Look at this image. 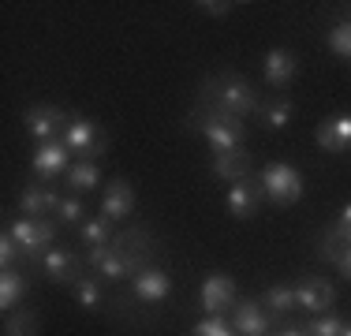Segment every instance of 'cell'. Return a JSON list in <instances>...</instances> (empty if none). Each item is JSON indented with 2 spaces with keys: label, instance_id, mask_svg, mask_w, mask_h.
<instances>
[{
  "label": "cell",
  "instance_id": "obj_1",
  "mask_svg": "<svg viewBox=\"0 0 351 336\" xmlns=\"http://www.w3.org/2000/svg\"><path fill=\"white\" fill-rule=\"evenodd\" d=\"M198 105L210 108V112L243 120V116L258 112V94H254V86H250L243 75L224 71V75H213V79L202 82V90H198Z\"/></svg>",
  "mask_w": 351,
  "mask_h": 336
},
{
  "label": "cell",
  "instance_id": "obj_2",
  "mask_svg": "<svg viewBox=\"0 0 351 336\" xmlns=\"http://www.w3.org/2000/svg\"><path fill=\"white\" fill-rule=\"evenodd\" d=\"M258 183H262V198H269L273 206H295V202L303 198V176L284 161L265 165L262 176H258Z\"/></svg>",
  "mask_w": 351,
  "mask_h": 336
},
{
  "label": "cell",
  "instance_id": "obj_3",
  "mask_svg": "<svg viewBox=\"0 0 351 336\" xmlns=\"http://www.w3.org/2000/svg\"><path fill=\"white\" fill-rule=\"evenodd\" d=\"M60 142L79 157V161H97V157L108 149V139H105L101 123L86 120V116H75V120L68 123V131L60 134Z\"/></svg>",
  "mask_w": 351,
  "mask_h": 336
},
{
  "label": "cell",
  "instance_id": "obj_4",
  "mask_svg": "<svg viewBox=\"0 0 351 336\" xmlns=\"http://www.w3.org/2000/svg\"><path fill=\"white\" fill-rule=\"evenodd\" d=\"M8 232L15 235V243H19L23 258L27 262H41V258L53 250V239H56V224L49 221H34V217H19L15 224H8Z\"/></svg>",
  "mask_w": 351,
  "mask_h": 336
},
{
  "label": "cell",
  "instance_id": "obj_5",
  "mask_svg": "<svg viewBox=\"0 0 351 336\" xmlns=\"http://www.w3.org/2000/svg\"><path fill=\"white\" fill-rule=\"evenodd\" d=\"M112 254H120L123 262L131 265V273H142L149 262H154V254H157V247H154V235H149V228H128V232H116L112 235Z\"/></svg>",
  "mask_w": 351,
  "mask_h": 336
},
{
  "label": "cell",
  "instance_id": "obj_6",
  "mask_svg": "<svg viewBox=\"0 0 351 336\" xmlns=\"http://www.w3.org/2000/svg\"><path fill=\"white\" fill-rule=\"evenodd\" d=\"M202 134L213 146V154H228V149H243L247 128L236 116H221V112H210V108H206L202 112Z\"/></svg>",
  "mask_w": 351,
  "mask_h": 336
},
{
  "label": "cell",
  "instance_id": "obj_7",
  "mask_svg": "<svg viewBox=\"0 0 351 336\" xmlns=\"http://www.w3.org/2000/svg\"><path fill=\"white\" fill-rule=\"evenodd\" d=\"M71 123V116L64 112L60 105H34L27 108V116H23V128H27V134L38 142H56V134H64Z\"/></svg>",
  "mask_w": 351,
  "mask_h": 336
},
{
  "label": "cell",
  "instance_id": "obj_8",
  "mask_svg": "<svg viewBox=\"0 0 351 336\" xmlns=\"http://www.w3.org/2000/svg\"><path fill=\"white\" fill-rule=\"evenodd\" d=\"M30 165H34L38 180L53 183L56 176H68V168H71V149L64 146L60 139H56V142H41V146H34Z\"/></svg>",
  "mask_w": 351,
  "mask_h": 336
},
{
  "label": "cell",
  "instance_id": "obj_9",
  "mask_svg": "<svg viewBox=\"0 0 351 336\" xmlns=\"http://www.w3.org/2000/svg\"><path fill=\"white\" fill-rule=\"evenodd\" d=\"M332 299H337V288H332L329 280H322V276H303V280L295 284V302L299 310H306V314H329Z\"/></svg>",
  "mask_w": 351,
  "mask_h": 336
},
{
  "label": "cell",
  "instance_id": "obj_10",
  "mask_svg": "<svg viewBox=\"0 0 351 336\" xmlns=\"http://www.w3.org/2000/svg\"><path fill=\"white\" fill-rule=\"evenodd\" d=\"M314 142L325 154H348L351 149V112H337V116H329V120H322Z\"/></svg>",
  "mask_w": 351,
  "mask_h": 336
},
{
  "label": "cell",
  "instance_id": "obj_11",
  "mask_svg": "<svg viewBox=\"0 0 351 336\" xmlns=\"http://www.w3.org/2000/svg\"><path fill=\"white\" fill-rule=\"evenodd\" d=\"M56 206H60V195H56L45 180L27 183V187L19 191V213L23 217H34V221H41L45 213H56Z\"/></svg>",
  "mask_w": 351,
  "mask_h": 336
},
{
  "label": "cell",
  "instance_id": "obj_12",
  "mask_svg": "<svg viewBox=\"0 0 351 336\" xmlns=\"http://www.w3.org/2000/svg\"><path fill=\"white\" fill-rule=\"evenodd\" d=\"M213 176L232 183H243V180H254V157L247 149H228V154H213Z\"/></svg>",
  "mask_w": 351,
  "mask_h": 336
},
{
  "label": "cell",
  "instance_id": "obj_13",
  "mask_svg": "<svg viewBox=\"0 0 351 336\" xmlns=\"http://www.w3.org/2000/svg\"><path fill=\"white\" fill-rule=\"evenodd\" d=\"M262 75H265V82H269L273 90H284L299 75V60L288 53V49H269L265 60H262Z\"/></svg>",
  "mask_w": 351,
  "mask_h": 336
},
{
  "label": "cell",
  "instance_id": "obj_14",
  "mask_svg": "<svg viewBox=\"0 0 351 336\" xmlns=\"http://www.w3.org/2000/svg\"><path fill=\"white\" fill-rule=\"evenodd\" d=\"M41 265H45L49 280L53 284H75L82 276V262L75 250H64V247H53L45 258H41Z\"/></svg>",
  "mask_w": 351,
  "mask_h": 336
},
{
  "label": "cell",
  "instance_id": "obj_15",
  "mask_svg": "<svg viewBox=\"0 0 351 336\" xmlns=\"http://www.w3.org/2000/svg\"><path fill=\"white\" fill-rule=\"evenodd\" d=\"M258 202H262V183H258V180L232 183V187H228V195H224V206H228V213H232V217H239V221L254 217Z\"/></svg>",
  "mask_w": 351,
  "mask_h": 336
},
{
  "label": "cell",
  "instance_id": "obj_16",
  "mask_svg": "<svg viewBox=\"0 0 351 336\" xmlns=\"http://www.w3.org/2000/svg\"><path fill=\"white\" fill-rule=\"evenodd\" d=\"M198 299H202V310H210V314H221V310H228L232 299H236V284H232V276L213 273V276H206V284H202V291H198Z\"/></svg>",
  "mask_w": 351,
  "mask_h": 336
},
{
  "label": "cell",
  "instance_id": "obj_17",
  "mask_svg": "<svg viewBox=\"0 0 351 336\" xmlns=\"http://www.w3.org/2000/svg\"><path fill=\"white\" fill-rule=\"evenodd\" d=\"M131 288H135V296H138L142 302H161V299H169L172 280H169V273H161V269L146 265L142 273L131 276Z\"/></svg>",
  "mask_w": 351,
  "mask_h": 336
},
{
  "label": "cell",
  "instance_id": "obj_18",
  "mask_svg": "<svg viewBox=\"0 0 351 336\" xmlns=\"http://www.w3.org/2000/svg\"><path fill=\"white\" fill-rule=\"evenodd\" d=\"M131 209H135V191H131V183L112 180L105 187V198H101V217L105 221H123Z\"/></svg>",
  "mask_w": 351,
  "mask_h": 336
},
{
  "label": "cell",
  "instance_id": "obj_19",
  "mask_svg": "<svg viewBox=\"0 0 351 336\" xmlns=\"http://www.w3.org/2000/svg\"><path fill=\"white\" fill-rule=\"evenodd\" d=\"M232 325H236L239 336H265L273 322H269V314H262V307L254 299H243L236 307V314H232Z\"/></svg>",
  "mask_w": 351,
  "mask_h": 336
},
{
  "label": "cell",
  "instance_id": "obj_20",
  "mask_svg": "<svg viewBox=\"0 0 351 336\" xmlns=\"http://www.w3.org/2000/svg\"><path fill=\"white\" fill-rule=\"evenodd\" d=\"M27 291H30L27 273H19V269H4V273H0V307H4L8 314L19 310V302L27 299Z\"/></svg>",
  "mask_w": 351,
  "mask_h": 336
},
{
  "label": "cell",
  "instance_id": "obj_21",
  "mask_svg": "<svg viewBox=\"0 0 351 336\" xmlns=\"http://www.w3.org/2000/svg\"><path fill=\"white\" fill-rule=\"evenodd\" d=\"M97 183H101V168L97 161H75L68 168V191L71 195H86V191H94Z\"/></svg>",
  "mask_w": 351,
  "mask_h": 336
},
{
  "label": "cell",
  "instance_id": "obj_22",
  "mask_svg": "<svg viewBox=\"0 0 351 336\" xmlns=\"http://www.w3.org/2000/svg\"><path fill=\"white\" fill-rule=\"evenodd\" d=\"M112 221H105V217H90V221H82L79 224V239H82V247H108L112 243Z\"/></svg>",
  "mask_w": 351,
  "mask_h": 336
},
{
  "label": "cell",
  "instance_id": "obj_23",
  "mask_svg": "<svg viewBox=\"0 0 351 336\" xmlns=\"http://www.w3.org/2000/svg\"><path fill=\"white\" fill-rule=\"evenodd\" d=\"M4 336H41V317L34 310H12L4 317Z\"/></svg>",
  "mask_w": 351,
  "mask_h": 336
},
{
  "label": "cell",
  "instance_id": "obj_24",
  "mask_svg": "<svg viewBox=\"0 0 351 336\" xmlns=\"http://www.w3.org/2000/svg\"><path fill=\"white\" fill-rule=\"evenodd\" d=\"M291 116H295V105H291L288 97H277V101H269V105H262V120H265V128H269V131L288 128Z\"/></svg>",
  "mask_w": 351,
  "mask_h": 336
},
{
  "label": "cell",
  "instance_id": "obj_25",
  "mask_svg": "<svg viewBox=\"0 0 351 336\" xmlns=\"http://www.w3.org/2000/svg\"><path fill=\"white\" fill-rule=\"evenodd\" d=\"M75 291V302H79L82 310H97L101 307V284L94 280V276H79V280L71 284Z\"/></svg>",
  "mask_w": 351,
  "mask_h": 336
},
{
  "label": "cell",
  "instance_id": "obj_26",
  "mask_svg": "<svg viewBox=\"0 0 351 336\" xmlns=\"http://www.w3.org/2000/svg\"><path fill=\"white\" fill-rule=\"evenodd\" d=\"M262 302L273 310V314H288V310L299 307V302H295V288H291V284H273V288L265 291Z\"/></svg>",
  "mask_w": 351,
  "mask_h": 336
},
{
  "label": "cell",
  "instance_id": "obj_27",
  "mask_svg": "<svg viewBox=\"0 0 351 336\" xmlns=\"http://www.w3.org/2000/svg\"><path fill=\"white\" fill-rule=\"evenodd\" d=\"M94 273H97V276H105V280H112V284H116V280H128V276H135V273H131V265H128V262H123V258H120V254H112V247H108V254H105V262H101V265H97V269H94Z\"/></svg>",
  "mask_w": 351,
  "mask_h": 336
},
{
  "label": "cell",
  "instance_id": "obj_28",
  "mask_svg": "<svg viewBox=\"0 0 351 336\" xmlns=\"http://www.w3.org/2000/svg\"><path fill=\"white\" fill-rule=\"evenodd\" d=\"M340 333H344V322L337 314H317L306 325V336H340Z\"/></svg>",
  "mask_w": 351,
  "mask_h": 336
},
{
  "label": "cell",
  "instance_id": "obj_29",
  "mask_svg": "<svg viewBox=\"0 0 351 336\" xmlns=\"http://www.w3.org/2000/svg\"><path fill=\"white\" fill-rule=\"evenodd\" d=\"M56 217H60V224H82L86 206H82L79 195H68V198H60V206H56Z\"/></svg>",
  "mask_w": 351,
  "mask_h": 336
},
{
  "label": "cell",
  "instance_id": "obj_30",
  "mask_svg": "<svg viewBox=\"0 0 351 336\" xmlns=\"http://www.w3.org/2000/svg\"><path fill=\"white\" fill-rule=\"evenodd\" d=\"M329 49L337 56H348V60H351V19L337 23V27L329 30Z\"/></svg>",
  "mask_w": 351,
  "mask_h": 336
},
{
  "label": "cell",
  "instance_id": "obj_31",
  "mask_svg": "<svg viewBox=\"0 0 351 336\" xmlns=\"http://www.w3.org/2000/svg\"><path fill=\"white\" fill-rule=\"evenodd\" d=\"M191 336H239L236 333V325H228L224 317H206V322H198L195 329H191Z\"/></svg>",
  "mask_w": 351,
  "mask_h": 336
},
{
  "label": "cell",
  "instance_id": "obj_32",
  "mask_svg": "<svg viewBox=\"0 0 351 336\" xmlns=\"http://www.w3.org/2000/svg\"><path fill=\"white\" fill-rule=\"evenodd\" d=\"M15 258H23V250H19V243H15V235L4 228V235H0V265L12 269Z\"/></svg>",
  "mask_w": 351,
  "mask_h": 336
},
{
  "label": "cell",
  "instance_id": "obj_33",
  "mask_svg": "<svg viewBox=\"0 0 351 336\" xmlns=\"http://www.w3.org/2000/svg\"><path fill=\"white\" fill-rule=\"evenodd\" d=\"M232 8H236V4H228V0H202V4H198V12L221 19V15H232Z\"/></svg>",
  "mask_w": 351,
  "mask_h": 336
},
{
  "label": "cell",
  "instance_id": "obj_34",
  "mask_svg": "<svg viewBox=\"0 0 351 336\" xmlns=\"http://www.w3.org/2000/svg\"><path fill=\"white\" fill-rule=\"evenodd\" d=\"M332 265L340 269V276H348V280H351V247H344V250H340V254L332 258Z\"/></svg>",
  "mask_w": 351,
  "mask_h": 336
},
{
  "label": "cell",
  "instance_id": "obj_35",
  "mask_svg": "<svg viewBox=\"0 0 351 336\" xmlns=\"http://www.w3.org/2000/svg\"><path fill=\"white\" fill-rule=\"evenodd\" d=\"M340 224H348V228H351V202H348L344 209H340Z\"/></svg>",
  "mask_w": 351,
  "mask_h": 336
},
{
  "label": "cell",
  "instance_id": "obj_36",
  "mask_svg": "<svg viewBox=\"0 0 351 336\" xmlns=\"http://www.w3.org/2000/svg\"><path fill=\"white\" fill-rule=\"evenodd\" d=\"M280 336H306V329H284Z\"/></svg>",
  "mask_w": 351,
  "mask_h": 336
},
{
  "label": "cell",
  "instance_id": "obj_37",
  "mask_svg": "<svg viewBox=\"0 0 351 336\" xmlns=\"http://www.w3.org/2000/svg\"><path fill=\"white\" fill-rule=\"evenodd\" d=\"M340 336H351V322H344V333H340Z\"/></svg>",
  "mask_w": 351,
  "mask_h": 336
}]
</instances>
